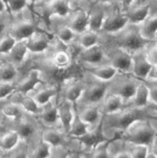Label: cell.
I'll use <instances>...</instances> for the list:
<instances>
[{"mask_svg": "<svg viewBox=\"0 0 157 158\" xmlns=\"http://www.w3.org/2000/svg\"><path fill=\"white\" fill-rule=\"evenodd\" d=\"M147 108L137 109L134 107H125L120 112L112 115H102L103 128H112L116 131L122 132L132 123L138 120H147Z\"/></svg>", "mask_w": 157, "mask_h": 158, "instance_id": "1", "label": "cell"}, {"mask_svg": "<svg viewBox=\"0 0 157 158\" xmlns=\"http://www.w3.org/2000/svg\"><path fill=\"white\" fill-rule=\"evenodd\" d=\"M122 137L126 143L143 144L150 147L156 140V128L148 120H138L122 132Z\"/></svg>", "mask_w": 157, "mask_h": 158, "instance_id": "2", "label": "cell"}, {"mask_svg": "<svg viewBox=\"0 0 157 158\" xmlns=\"http://www.w3.org/2000/svg\"><path fill=\"white\" fill-rule=\"evenodd\" d=\"M107 93L108 87L106 85V82L99 81L97 83H93L87 89H84L82 96L78 102H82L83 106L97 105L103 101Z\"/></svg>", "mask_w": 157, "mask_h": 158, "instance_id": "3", "label": "cell"}, {"mask_svg": "<svg viewBox=\"0 0 157 158\" xmlns=\"http://www.w3.org/2000/svg\"><path fill=\"white\" fill-rule=\"evenodd\" d=\"M76 139L81 143L85 149L89 151H91L98 144H100L101 142L107 140L104 133V128L102 126V121L96 127H94V128H90L84 135L78 137Z\"/></svg>", "mask_w": 157, "mask_h": 158, "instance_id": "4", "label": "cell"}, {"mask_svg": "<svg viewBox=\"0 0 157 158\" xmlns=\"http://www.w3.org/2000/svg\"><path fill=\"white\" fill-rule=\"evenodd\" d=\"M57 111H58V121H60V123L62 127V131L67 135L72 120L76 113L75 104H73L69 101L63 100L60 104H57Z\"/></svg>", "mask_w": 157, "mask_h": 158, "instance_id": "5", "label": "cell"}, {"mask_svg": "<svg viewBox=\"0 0 157 158\" xmlns=\"http://www.w3.org/2000/svg\"><path fill=\"white\" fill-rule=\"evenodd\" d=\"M111 66H113L117 71L127 72L131 70L132 59L129 52L122 48L114 51L110 56Z\"/></svg>", "mask_w": 157, "mask_h": 158, "instance_id": "6", "label": "cell"}, {"mask_svg": "<svg viewBox=\"0 0 157 158\" xmlns=\"http://www.w3.org/2000/svg\"><path fill=\"white\" fill-rule=\"evenodd\" d=\"M127 23L129 22H127V18L126 15L119 12H115L104 18L101 30L106 33L115 34L121 32L126 26Z\"/></svg>", "mask_w": 157, "mask_h": 158, "instance_id": "7", "label": "cell"}, {"mask_svg": "<svg viewBox=\"0 0 157 158\" xmlns=\"http://www.w3.org/2000/svg\"><path fill=\"white\" fill-rule=\"evenodd\" d=\"M120 44L122 48L126 52H139L145 46L146 41L141 38L139 32L130 31L122 35Z\"/></svg>", "mask_w": 157, "mask_h": 158, "instance_id": "8", "label": "cell"}, {"mask_svg": "<svg viewBox=\"0 0 157 158\" xmlns=\"http://www.w3.org/2000/svg\"><path fill=\"white\" fill-rule=\"evenodd\" d=\"M138 84L139 82L134 80V79H126V80H122L118 83L112 93L121 97L125 104L129 103L132 97L134 96Z\"/></svg>", "mask_w": 157, "mask_h": 158, "instance_id": "9", "label": "cell"}, {"mask_svg": "<svg viewBox=\"0 0 157 158\" xmlns=\"http://www.w3.org/2000/svg\"><path fill=\"white\" fill-rule=\"evenodd\" d=\"M101 103L102 105L99 108L102 115H112V114L120 112L122 109L126 107V104L121 97L109 92L106 94Z\"/></svg>", "mask_w": 157, "mask_h": 158, "instance_id": "10", "label": "cell"}, {"mask_svg": "<svg viewBox=\"0 0 157 158\" xmlns=\"http://www.w3.org/2000/svg\"><path fill=\"white\" fill-rule=\"evenodd\" d=\"M131 59H132L131 69L135 77L140 79H145L147 73L149 72L150 68L153 65L147 60L145 54L140 52H135L134 56H131Z\"/></svg>", "mask_w": 157, "mask_h": 158, "instance_id": "11", "label": "cell"}, {"mask_svg": "<svg viewBox=\"0 0 157 158\" xmlns=\"http://www.w3.org/2000/svg\"><path fill=\"white\" fill-rule=\"evenodd\" d=\"M65 135L62 131L56 128L55 127H47L43 131L42 138L43 141L47 142L48 145H51L52 148H57V147H64L65 146Z\"/></svg>", "mask_w": 157, "mask_h": 158, "instance_id": "12", "label": "cell"}, {"mask_svg": "<svg viewBox=\"0 0 157 158\" xmlns=\"http://www.w3.org/2000/svg\"><path fill=\"white\" fill-rule=\"evenodd\" d=\"M78 116L90 128L97 126L102 121V114L98 105L83 106L81 111L77 112Z\"/></svg>", "mask_w": 157, "mask_h": 158, "instance_id": "13", "label": "cell"}, {"mask_svg": "<svg viewBox=\"0 0 157 158\" xmlns=\"http://www.w3.org/2000/svg\"><path fill=\"white\" fill-rule=\"evenodd\" d=\"M39 116L41 117L42 122L47 125L48 127H55L56 123H60V121H58L57 104L55 103V99H52V100L41 107V112L39 114Z\"/></svg>", "mask_w": 157, "mask_h": 158, "instance_id": "14", "label": "cell"}, {"mask_svg": "<svg viewBox=\"0 0 157 158\" xmlns=\"http://www.w3.org/2000/svg\"><path fill=\"white\" fill-rule=\"evenodd\" d=\"M26 47L28 48V52H43L50 46L48 39L45 34L37 33L35 32L32 36L26 40Z\"/></svg>", "mask_w": 157, "mask_h": 158, "instance_id": "15", "label": "cell"}, {"mask_svg": "<svg viewBox=\"0 0 157 158\" xmlns=\"http://www.w3.org/2000/svg\"><path fill=\"white\" fill-rule=\"evenodd\" d=\"M40 83H42L41 72L34 69V70L30 71V73L28 74V76L24 80H22L19 83V85L16 89L21 95H28Z\"/></svg>", "mask_w": 157, "mask_h": 158, "instance_id": "16", "label": "cell"}, {"mask_svg": "<svg viewBox=\"0 0 157 158\" xmlns=\"http://www.w3.org/2000/svg\"><path fill=\"white\" fill-rule=\"evenodd\" d=\"M36 32L35 26L31 22L23 21L15 24L11 29L10 36L13 37L17 42L26 41Z\"/></svg>", "mask_w": 157, "mask_h": 158, "instance_id": "17", "label": "cell"}, {"mask_svg": "<svg viewBox=\"0 0 157 158\" xmlns=\"http://www.w3.org/2000/svg\"><path fill=\"white\" fill-rule=\"evenodd\" d=\"M130 107L137 108V109H144L149 107L148 102V89H147V84L139 82L138 86L136 88L134 96L129 102Z\"/></svg>", "mask_w": 157, "mask_h": 158, "instance_id": "18", "label": "cell"}, {"mask_svg": "<svg viewBox=\"0 0 157 158\" xmlns=\"http://www.w3.org/2000/svg\"><path fill=\"white\" fill-rule=\"evenodd\" d=\"M104 56L105 54L103 52L102 48L98 44H96V46L83 49L79 53V56H78V58L80 59V61L83 62L96 64V63H100L103 60Z\"/></svg>", "mask_w": 157, "mask_h": 158, "instance_id": "19", "label": "cell"}, {"mask_svg": "<svg viewBox=\"0 0 157 158\" xmlns=\"http://www.w3.org/2000/svg\"><path fill=\"white\" fill-rule=\"evenodd\" d=\"M84 86L78 81H70L66 84V86L63 90V100L69 101L73 104H76L81 98Z\"/></svg>", "mask_w": 157, "mask_h": 158, "instance_id": "20", "label": "cell"}, {"mask_svg": "<svg viewBox=\"0 0 157 158\" xmlns=\"http://www.w3.org/2000/svg\"><path fill=\"white\" fill-rule=\"evenodd\" d=\"M67 27L73 33L82 34L88 30V14L84 11H78L68 23Z\"/></svg>", "mask_w": 157, "mask_h": 158, "instance_id": "21", "label": "cell"}, {"mask_svg": "<svg viewBox=\"0 0 157 158\" xmlns=\"http://www.w3.org/2000/svg\"><path fill=\"white\" fill-rule=\"evenodd\" d=\"M140 25L141 27L138 32L142 39L149 41L155 37L157 32V18L155 15L148 16Z\"/></svg>", "mask_w": 157, "mask_h": 158, "instance_id": "22", "label": "cell"}, {"mask_svg": "<svg viewBox=\"0 0 157 158\" xmlns=\"http://www.w3.org/2000/svg\"><path fill=\"white\" fill-rule=\"evenodd\" d=\"M47 13L48 15L65 17L69 13L68 0H51L47 5Z\"/></svg>", "mask_w": 157, "mask_h": 158, "instance_id": "23", "label": "cell"}, {"mask_svg": "<svg viewBox=\"0 0 157 158\" xmlns=\"http://www.w3.org/2000/svg\"><path fill=\"white\" fill-rule=\"evenodd\" d=\"M150 12V6L147 4L140 5L134 10L127 12L126 15L127 18V22L131 23L134 25H140L144 20L149 16Z\"/></svg>", "mask_w": 157, "mask_h": 158, "instance_id": "24", "label": "cell"}, {"mask_svg": "<svg viewBox=\"0 0 157 158\" xmlns=\"http://www.w3.org/2000/svg\"><path fill=\"white\" fill-rule=\"evenodd\" d=\"M21 138L19 136L18 132L13 130L10 131L0 137V148L3 151H11L18 146L20 143Z\"/></svg>", "mask_w": 157, "mask_h": 158, "instance_id": "25", "label": "cell"}, {"mask_svg": "<svg viewBox=\"0 0 157 158\" xmlns=\"http://www.w3.org/2000/svg\"><path fill=\"white\" fill-rule=\"evenodd\" d=\"M116 69L111 65H100L90 69V73L99 81L108 82L114 79L117 74Z\"/></svg>", "mask_w": 157, "mask_h": 158, "instance_id": "26", "label": "cell"}, {"mask_svg": "<svg viewBox=\"0 0 157 158\" xmlns=\"http://www.w3.org/2000/svg\"><path fill=\"white\" fill-rule=\"evenodd\" d=\"M89 130H90V127L79 118V116H78V114H77V111H76L75 116L73 118L72 123L70 125L69 131L67 132V135L70 137H73V138H78L82 135H84Z\"/></svg>", "mask_w": 157, "mask_h": 158, "instance_id": "27", "label": "cell"}, {"mask_svg": "<svg viewBox=\"0 0 157 158\" xmlns=\"http://www.w3.org/2000/svg\"><path fill=\"white\" fill-rule=\"evenodd\" d=\"M57 94V90L55 87H45L39 90L35 95L32 96L34 100L40 107L43 106L48 102H50L52 99H55Z\"/></svg>", "mask_w": 157, "mask_h": 158, "instance_id": "28", "label": "cell"}, {"mask_svg": "<svg viewBox=\"0 0 157 158\" xmlns=\"http://www.w3.org/2000/svg\"><path fill=\"white\" fill-rule=\"evenodd\" d=\"M17 127L15 128V131L18 132L19 136H20L21 140L23 139H29L31 138L36 132V127L35 125L27 120H21L19 121L17 123Z\"/></svg>", "mask_w": 157, "mask_h": 158, "instance_id": "29", "label": "cell"}, {"mask_svg": "<svg viewBox=\"0 0 157 158\" xmlns=\"http://www.w3.org/2000/svg\"><path fill=\"white\" fill-rule=\"evenodd\" d=\"M17 104L21 106L23 111L30 114V115L37 116L41 112V107L38 105L37 102L34 100V98L32 96L22 95V97L20 98V100H19Z\"/></svg>", "mask_w": 157, "mask_h": 158, "instance_id": "30", "label": "cell"}, {"mask_svg": "<svg viewBox=\"0 0 157 158\" xmlns=\"http://www.w3.org/2000/svg\"><path fill=\"white\" fill-rule=\"evenodd\" d=\"M18 75L17 69L13 63L3 64L0 67V83H12Z\"/></svg>", "mask_w": 157, "mask_h": 158, "instance_id": "31", "label": "cell"}, {"mask_svg": "<svg viewBox=\"0 0 157 158\" xmlns=\"http://www.w3.org/2000/svg\"><path fill=\"white\" fill-rule=\"evenodd\" d=\"M27 52L28 48L26 47V42L19 41L15 44V46L13 47L11 52H9V56L15 63H21L25 58Z\"/></svg>", "mask_w": 157, "mask_h": 158, "instance_id": "32", "label": "cell"}, {"mask_svg": "<svg viewBox=\"0 0 157 158\" xmlns=\"http://www.w3.org/2000/svg\"><path fill=\"white\" fill-rule=\"evenodd\" d=\"M104 18L105 15L100 10H97V11H94L90 15H88V30L95 33L101 31Z\"/></svg>", "mask_w": 157, "mask_h": 158, "instance_id": "33", "label": "cell"}, {"mask_svg": "<svg viewBox=\"0 0 157 158\" xmlns=\"http://www.w3.org/2000/svg\"><path fill=\"white\" fill-rule=\"evenodd\" d=\"M1 112L3 114V116L6 117L7 118L17 120V118H19L22 116L23 109L17 103H9L3 106Z\"/></svg>", "mask_w": 157, "mask_h": 158, "instance_id": "34", "label": "cell"}, {"mask_svg": "<svg viewBox=\"0 0 157 158\" xmlns=\"http://www.w3.org/2000/svg\"><path fill=\"white\" fill-rule=\"evenodd\" d=\"M98 41H99V39H98V35L95 32L86 30L85 32L80 34L79 44L83 48H91L93 46H96V44H98Z\"/></svg>", "mask_w": 157, "mask_h": 158, "instance_id": "35", "label": "cell"}, {"mask_svg": "<svg viewBox=\"0 0 157 158\" xmlns=\"http://www.w3.org/2000/svg\"><path fill=\"white\" fill-rule=\"evenodd\" d=\"M52 153V148L47 142L42 139L38 142L33 152V158H51Z\"/></svg>", "mask_w": 157, "mask_h": 158, "instance_id": "36", "label": "cell"}, {"mask_svg": "<svg viewBox=\"0 0 157 158\" xmlns=\"http://www.w3.org/2000/svg\"><path fill=\"white\" fill-rule=\"evenodd\" d=\"M109 145L110 141L108 139L101 142L90 151L88 158H109Z\"/></svg>", "mask_w": 157, "mask_h": 158, "instance_id": "37", "label": "cell"}, {"mask_svg": "<svg viewBox=\"0 0 157 158\" xmlns=\"http://www.w3.org/2000/svg\"><path fill=\"white\" fill-rule=\"evenodd\" d=\"M52 61L58 68H66L70 64V56L64 51H58L53 56Z\"/></svg>", "mask_w": 157, "mask_h": 158, "instance_id": "38", "label": "cell"}, {"mask_svg": "<svg viewBox=\"0 0 157 158\" xmlns=\"http://www.w3.org/2000/svg\"><path fill=\"white\" fill-rule=\"evenodd\" d=\"M127 150L130 152V158H145L149 152V147L143 144H130Z\"/></svg>", "mask_w": 157, "mask_h": 158, "instance_id": "39", "label": "cell"}, {"mask_svg": "<svg viewBox=\"0 0 157 158\" xmlns=\"http://www.w3.org/2000/svg\"><path fill=\"white\" fill-rule=\"evenodd\" d=\"M17 41L13 37H11L10 35L5 38H3L1 41H0V54H5L9 53L11 52V49L13 47L15 46V44Z\"/></svg>", "mask_w": 157, "mask_h": 158, "instance_id": "40", "label": "cell"}, {"mask_svg": "<svg viewBox=\"0 0 157 158\" xmlns=\"http://www.w3.org/2000/svg\"><path fill=\"white\" fill-rule=\"evenodd\" d=\"M56 33H57V38L64 44H68L72 41L73 38H74V33H73L67 26L60 27L57 30Z\"/></svg>", "mask_w": 157, "mask_h": 158, "instance_id": "41", "label": "cell"}, {"mask_svg": "<svg viewBox=\"0 0 157 158\" xmlns=\"http://www.w3.org/2000/svg\"><path fill=\"white\" fill-rule=\"evenodd\" d=\"M28 0H9L8 9L13 13H18L27 6Z\"/></svg>", "mask_w": 157, "mask_h": 158, "instance_id": "42", "label": "cell"}, {"mask_svg": "<svg viewBox=\"0 0 157 158\" xmlns=\"http://www.w3.org/2000/svg\"><path fill=\"white\" fill-rule=\"evenodd\" d=\"M16 90L12 83H0V100L7 98Z\"/></svg>", "mask_w": 157, "mask_h": 158, "instance_id": "43", "label": "cell"}, {"mask_svg": "<svg viewBox=\"0 0 157 158\" xmlns=\"http://www.w3.org/2000/svg\"><path fill=\"white\" fill-rule=\"evenodd\" d=\"M150 85H147L148 89V102L149 105L156 106L157 103V88H156V81L155 82H149Z\"/></svg>", "mask_w": 157, "mask_h": 158, "instance_id": "44", "label": "cell"}, {"mask_svg": "<svg viewBox=\"0 0 157 158\" xmlns=\"http://www.w3.org/2000/svg\"><path fill=\"white\" fill-rule=\"evenodd\" d=\"M145 56L152 65H156L157 63V52H156V46H153L152 48H150V49L147 53L145 54Z\"/></svg>", "mask_w": 157, "mask_h": 158, "instance_id": "45", "label": "cell"}, {"mask_svg": "<svg viewBox=\"0 0 157 158\" xmlns=\"http://www.w3.org/2000/svg\"><path fill=\"white\" fill-rule=\"evenodd\" d=\"M157 79V71H156V65H153L151 68L149 72L147 73L145 80H147L148 82H155Z\"/></svg>", "mask_w": 157, "mask_h": 158, "instance_id": "46", "label": "cell"}, {"mask_svg": "<svg viewBox=\"0 0 157 158\" xmlns=\"http://www.w3.org/2000/svg\"><path fill=\"white\" fill-rule=\"evenodd\" d=\"M135 0H122V7L124 11H127L129 8L131 6V4L134 3Z\"/></svg>", "mask_w": 157, "mask_h": 158, "instance_id": "47", "label": "cell"}, {"mask_svg": "<svg viewBox=\"0 0 157 158\" xmlns=\"http://www.w3.org/2000/svg\"><path fill=\"white\" fill-rule=\"evenodd\" d=\"M114 158H130V152L129 150H122V151H119L117 153V154L114 156Z\"/></svg>", "mask_w": 157, "mask_h": 158, "instance_id": "48", "label": "cell"}, {"mask_svg": "<svg viewBox=\"0 0 157 158\" xmlns=\"http://www.w3.org/2000/svg\"><path fill=\"white\" fill-rule=\"evenodd\" d=\"M66 158H85V157L82 156L80 153H78V152H67Z\"/></svg>", "mask_w": 157, "mask_h": 158, "instance_id": "49", "label": "cell"}, {"mask_svg": "<svg viewBox=\"0 0 157 158\" xmlns=\"http://www.w3.org/2000/svg\"><path fill=\"white\" fill-rule=\"evenodd\" d=\"M65 150V149H64ZM64 150H60L56 152V158H66L67 156V152L64 151Z\"/></svg>", "mask_w": 157, "mask_h": 158, "instance_id": "50", "label": "cell"}, {"mask_svg": "<svg viewBox=\"0 0 157 158\" xmlns=\"http://www.w3.org/2000/svg\"><path fill=\"white\" fill-rule=\"evenodd\" d=\"M13 158H27V154L25 151H19L17 152L15 155L13 156Z\"/></svg>", "mask_w": 157, "mask_h": 158, "instance_id": "51", "label": "cell"}, {"mask_svg": "<svg viewBox=\"0 0 157 158\" xmlns=\"http://www.w3.org/2000/svg\"><path fill=\"white\" fill-rule=\"evenodd\" d=\"M5 28H6V25L4 20L0 18V35H1L4 31H5Z\"/></svg>", "mask_w": 157, "mask_h": 158, "instance_id": "52", "label": "cell"}, {"mask_svg": "<svg viewBox=\"0 0 157 158\" xmlns=\"http://www.w3.org/2000/svg\"><path fill=\"white\" fill-rule=\"evenodd\" d=\"M145 158H157V155H156V153L154 152H152L151 150H149V152L147 153V155Z\"/></svg>", "mask_w": 157, "mask_h": 158, "instance_id": "53", "label": "cell"}, {"mask_svg": "<svg viewBox=\"0 0 157 158\" xmlns=\"http://www.w3.org/2000/svg\"><path fill=\"white\" fill-rule=\"evenodd\" d=\"M5 9H6L5 5H4V3L1 1V0H0V13H2Z\"/></svg>", "mask_w": 157, "mask_h": 158, "instance_id": "54", "label": "cell"}, {"mask_svg": "<svg viewBox=\"0 0 157 158\" xmlns=\"http://www.w3.org/2000/svg\"><path fill=\"white\" fill-rule=\"evenodd\" d=\"M1 1L4 3V5H5L6 9H8V2H9V0H1Z\"/></svg>", "mask_w": 157, "mask_h": 158, "instance_id": "55", "label": "cell"}, {"mask_svg": "<svg viewBox=\"0 0 157 158\" xmlns=\"http://www.w3.org/2000/svg\"><path fill=\"white\" fill-rule=\"evenodd\" d=\"M99 1H100L101 3H110V2L113 1V0H99Z\"/></svg>", "mask_w": 157, "mask_h": 158, "instance_id": "56", "label": "cell"}, {"mask_svg": "<svg viewBox=\"0 0 157 158\" xmlns=\"http://www.w3.org/2000/svg\"><path fill=\"white\" fill-rule=\"evenodd\" d=\"M28 1H30L31 3H35V2L37 1V0H28Z\"/></svg>", "mask_w": 157, "mask_h": 158, "instance_id": "57", "label": "cell"}, {"mask_svg": "<svg viewBox=\"0 0 157 158\" xmlns=\"http://www.w3.org/2000/svg\"><path fill=\"white\" fill-rule=\"evenodd\" d=\"M2 152H3V150L1 149V148H0V158H1V154H2Z\"/></svg>", "mask_w": 157, "mask_h": 158, "instance_id": "58", "label": "cell"}, {"mask_svg": "<svg viewBox=\"0 0 157 158\" xmlns=\"http://www.w3.org/2000/svg\"><path fill=\"white\" fill-rule=\"evenodd\" d=\"M74 1H79V0H74Z\"/></svg>", "mask_w": 157, "mask_h": 158, "instance_id": "59", "label": "cell"}, {"mask_svg": "<svg viewBox=\"0 0 157 158\" xmlns=\"http://www.w3.org/2000/svg\"><path fill=\"white\" fill-rule=\"evenodd\" d=\"M0 67H1V63H0Z\"/></svg>", "mask_w": 157, "mask_h": 158, "instance_id": "60", "label": "cell"}, {"mask_svg": "<svg viewBox=\"0 0 157 158\" xmlns=\"http://www.w3.org/2000/svg\"><path fill=\"white\" fill-rule=\"evenodd\" d=\"M0 127H1V126H0Z\"/></svg>", "mask_w": 157, "mask_h": 158, "instance_id": "61", "label": "cell"}]
</instances>
